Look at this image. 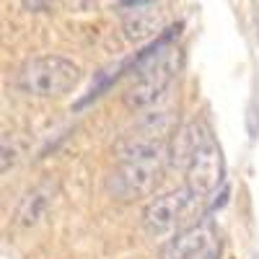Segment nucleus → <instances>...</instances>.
<instances>
[{"label":"nucleus","mask_w":259,"mask_h":259,"mask_svg":"<svg viewBox=\"0 0 259 259\" xmlns=\"http://www.w3.org/2000/svg\"><path fill=\"white\" fill-rule=\"evenodd\" d=\"M223 153L215 143L212 133L205 124L187 130V148H184V187L202 202L210 194L218 192L223 182Z\"/></svg>","instance_id":"4"},{"label":"nucleus","mask_w":259,"mask_h":259,"mask_svg":"<svg viewBox=\"0 0 259 259\" xmlns=\"http://www.w3.org/2000/svg\"><path fill=\"white\" fill-rule=\"evenodd\" d=\"M163 31H166L163 21L156 11L135 8V13L124 21V36L130 41H143V39H150V36H161Z\"/></svg>","instance_id":"8"},{"label":"nucleus","mask_w":259,"mask_h":259,"mask_svg":"<svg viewBox=\"0 0 259 259\" xmlns=\"http://www.w3.org/2000/svg\"><path fill=\"white\" fill-rule=\"evenodd\" d=\"M179 34V26H166L161 36H156L150 45H145L140 52L130 57V75L133 85L124 94V104L130 109H148L153 106L171 83H174L179 65H182V52L174 45Z\"/></svg>","instance_id":"2"},{"label":"nucleus","mask_w":259,"mask_h":259,"mask_svg":"<svg viewBox=\"0 0 259 259\" xmlns=\"http://www.w3.org/2000/svg\"><path fill=\"white\" fill-rule=\"evenodd\" d=\"M171 127L145 114L117 145V163L106 177V189L119 202L150 197L171 158Z\"/></svg>","instance_id":"1"},{"label":"nucleus","mask_w":259,"mask_h":259,"mask_svg":"<svg viewBox=\"0 0 259 259\" xmlns=\"http://www.w3.org/2000/svg\"><path fill=\"white\" fill-rule=\"evenodd\" d=\"M80 65L62 55H41L26 60L13 75L16 91L34 99H62L80 83Z\"/></svg>","instance_id":"3"},{"label":"nucleus","mask_w":259,"mask_h":259,"mask_svg":"<svg viewBox=\"0 0 259 259\" xmlns=\"http://www.w3.org/2000/svg\"><path fill=\"white\" fill-rule=\"evenodd\" d=\"M197 202L194 200V194L187 189V187H179V189H171V192H163L158 194V197H153L145 210H143V228L148 236H153V239H158V236H168L174 233L182 221L187 218L189 207Z\"/></svg>","instance_id":"6"},{"label":"nucleus","mask_w":259,"mask_h":259,"mask_svg":"<svg viewBox=\"0 0 259 259\" xmlns=\"http://www.w3.org/2000/svg\"><path fill=\"white\" fill-rule=\"evenodd\" d=\"M18 161V145L11 138V133L3 135V174H8V168H13Z\"/></svg>","instance_id":"10"},{"label":"nucleus","mask_w":259,"mask_h":259,"mask_svg":"<svg viewBox=\"0 0 259 259\" xmlns=\"http://www.w3.org/2000/svg\"><path fill=\"white\" fill-rule=\"evenodd\" d=\"M124 75H130V57H127V60H119L117 65H109L106 70H101V73L96 75V80L91 83L89 94H85V96L78 101V106H85V104L96 101L99 96H104V94L109 91V89H112V85H114L119 78H124Z\"/></svg>","instance_id":"9"},{"label":"nucleus","mask_w":259,"mask_h":259,"mask_svg":"<svg viewBox=\"0 0 259 259\" xmlns=\"http://www.w3.org/2000/svg\"><path fill=\"white\" fill-rule=\"evenodd\" d=\"M223 251L221 228L210 218H202L168 239L161 251V259H218Z\"/></svg>","instance_id":"5"},{"label":"nucleus","mask_w":259,"mask_h":259,"mask_svg":"<svg viewBox=\"0 0 259 259\" xmlns=\"http://www.w3.org/2000/svg\"><path fill=\"white\" fill-rule=\"evenodd\" d=\"M57 182L52 179H45V182H39L34 184L24 197H21L18 207H16V226L21 228H31L36 226L41 218L47 215V210L55 205L57 200Z\"/></svg>","instance_id":"7"},{"label":"nucleus","mask_w":259,"mask_h":259,"mask_svg":"<svg viewBox=\"0 0 259 259\" xmlns=\"http://www.w3.org/2000/svg\"><path fill=\"white\" fill-rule=\"evenodd\" d=\"M148 3H153V0H119V6H124V8H143Z\"/></svg>","instance_id":"11"}]
</instances>
